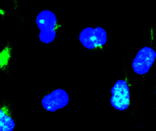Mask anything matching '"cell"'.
<instances>
[{"label": "cell", "mask_w": 156, "mask_h": 131, "mask_svg": "<svg viewBox=\"0 0 156 131\" xmlns=\"http://www.w3.org/2000/svg\"><path fill=\"white\" fill-rule=\"evenodd\" d=\"M37 26L40 29V40L44 43H51L55 39L56 16L50 10L40 12L36 18Z\"/></svg>", "instance_id": "1"}, {"label": "cell", "mask_w": 156, "mask_h": 131, "mask_svg": "<svg viewBox=\"0 0 156 131\" xmlns=\"http://www.w3.org/2000/svg\"><path fill=\"white\" fill-rule=\"evenodd\" d=\"M69 103L68 94L62 89H56L48 95L44 96L42 100L43 108L48 112H56L57 109L65 108Z\"/></svg>", "instance_id": "5"}, {"label": "cell", "mask_w": 156, "mask_h": 131, "mask_svg": "<svg viewBox=\"0 0 156 131\" xmlns=\"http://www.w3.org/2000/svg\"><path fill=\"white\" fill-rule=\"evenodd\" d=\"M15 128V121L6 112L0 109V131H12Z\"/></svg>", "instance_id": "6"}, {"label": "cell", "mask_w": 156, "mask_h": 131, "mask_svg": "<svg viewBox=\"0 0 156 131\" xmlns=\"http://www.w3.org/2000/svg\"><path fill=\"white\" fill-rule=\"evenodd\" d=\"M79 40L82 46L88 50L103 47L107 43V32L103 28H85L79 35Z\"/></svg>", "instance_id": "2"}, {"label": "cell", "mask_w": 156, "mask_h": 131, "mask_svg": "<svg viewBox=\"0 0 156 131\" xmlns=\"http://www.w3.org/2000/svg\"><path fill=\"white\" fill-rule=\"evenodd\" d=\"M156 59V52L152 47H144L139 50L133 61V69L138 75H144L149 71Z\"/></svg>", "instance_id": "4"}, {"label": "cell", "mask_w": 156, "mask_h": 131, "mask_svg": "<svg viewBox=\"0 0 156 131\" xmlns=\"http://www.w3.org/2000/svg\"><path fill=\"white\" fill-rule=\"evenodd\" d=\"M111 105L118 110H126L130 103V94L128 83L125 80H118L113 86Z\"/></svg>", "instance_id": "3"}]
</instances>
